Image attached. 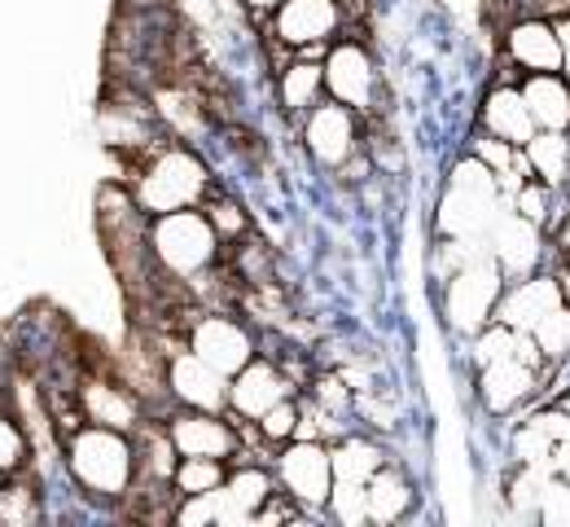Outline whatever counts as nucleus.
<instances>
[{"instance_id": "obj_1", "label": "nucleus", "mask_w": 570, "mask_h": 527, "mask_svg": "<svg viewBox=\"0 0 570 527\" xmlns=\"http://www.w3.org/2000/svg\"><path fill=\"white\" fill-rule=\"evenodd\" d=\"M67 466L75 484L92 497H124L137 484V445L128 431H110L97 422H79L67 436Z\"/></svg>"}, {"instance_id": "obj_2", "label": "nucleus", "mask_w": 570, "mask_h": 527, "mask_svg": "<svg viewBox=\"0 0 570 527\" xmlns=\"http://www.w3.org/2000/svg\"><path fill=\"white\" fill-rule=\"evenodd\" d=\"M219 251V233L212 228L207 212L180 207V212H163L149 216V255L167 277H203L215 264Z\"/></svg>"}, {"instance_id": "obj_3", "label": "nucleus", "mask_w": 570, "mask_h": 527, "mask_svg": "<svg viewBox=\"0 0 570 527\" xmlns=\"http://www.w3.org/2000/svg\"><path fill=\"white\" fill-rule=\"evenodd\" d=\"M207 185H212V176H207L203 158L171 146V150H158L141 167V176L132 185V198H137L145 216H163V212L198 207L207 198Z\"/></svg>"}, {"instance_id": "obj_4", "label": "nucleus", "mask_w": 570, "mask_h": 527, "mask_svg": "<svg viewBox=\"0 0 570 527\" xmlns=\"http://www.w3.org/2000/svg\"><path fill=\"white\" fill-rule=\"evenodd\" d=\"M497 216V172L483 158H465L452 172L448 194L439 203V228L452 237H470V233L492 228Z\"/></svg>"}, {"instance_id": "obj_5", "label": "nucleus", "mask_w": 570, "mask_h": 527, "mask_svg": "<svg viewBox=\"0 0 570 527\" xmlns=\"http://www.w3.org/2000/svg\"><path fill=\"white\" fill-rule=\"evenodd\" d=\"M500 286H504V282H500V269L492 255L461 264L456 277L448 282V316H452V325L479 334V330L488 325V316L497 312Z\"/></svg>"}, {"instance_id": "obj_6", "label": "nucleus", "mask_w": 570, "mask_h": 527, "mask_svg": "<svg viewBox=\"0 0 570 527\" xmlns=\"http://www.w3.org/2000/svg\"><path fill=\"white\" fill-rule=\"evenodd\" d=\"M189 352H198L212 370H219L224 378H233L250 357H255V339L246 334V325H237L233 316L212 312V316H198L189 325Z\"/></svg>"}, {"instance_id": "obj_7", "label": "nucleus", "mask_w": 570, "mask_h": 527, "mask_svg": "<svg viewBox=\"0 0 570 527\" xmlns=\"http://www.w3.org/2000/svg\"><path fill=\"white\" fill-rule=\"evenodd\" d=\"M75 400H79L83 422H97V427H110V431H128V436L141 431V396L128 382L83 378L75 387Z\"/></svg>"}, {"instance_id": "obj_8", "label": "nucleus", "mask_w": 570, "mask_h": 527, "mask_svg": "<svg viewBox=\"0 0 570 527\" xmlns=\"http://www.w3.org/2000/svg\"><path fill=\"white\" fill-rule=\"evenodd\" d=\"M343 27L338 0H282L273 9V36L289 49H321Z\"/></svg>"}, {"instance_id": "obj_9", "label": "nucleus", "mask_w": 570, "mask_h": 527, "mask_svg": "<svg viewBox=\"0 0 570 527\" xmlns=\"http://www.w3.org/2000/svg\"><path fill=\"white\" fill-rule=\"evenodd\" d=\"M167 396L180 400L185 409H207L219 413L228 404V378L212 370L198 352H171L167 357Z\"/></svg>"}, {"instance_id": "obj_10", "label": "nucleus", "mask_w": 570, "mask_h": 527, "mask_svg": "<svg viewBox=\"0 0 570 527\" xmlns=\"http://www.w3.org/2000/svg\"><path fill=\"white\" fill-rule=\"evenodd\" d=\"M277 470H282L285 492H289L298 506L316 510V506L330 501L334 466H330V452L321 449L316 440H298V445H289V449L282 452V461H277Z\"/></svg>"}, {"instance_id": "obj_11", "label": "nucleus", "mask_w": 570, "mask_h": 527, "mask_svg": "<svg viewBox=\"0 0 570 527\" xmlns=\"http://www.w3.org/2000/svg\"><path fill=\"white\" fill-rule=\"evenodd\" d=\"M303 141H307V150L316 154L321 167H343L356 154V115H352V106H343V101L312 106Z\"/></svg>"}, {"instance_id": "obj_12", "label": "nucleus", "mask_w": 570, "mask_h": 527, "mask_svg": "<svg viewBox=\"0 0 570 527\" xmlns=\"http://www.w3.org/2000/svg\"><path fill=\"white\" fill-rule=\"evenodd\" d=\"M167 436L180 457H228L237 452V431L207 409H189V413H176L167 422Z\"/></svg>"}, {"instance_id": "obj_13", "label": "nucleus", "mask_w": 570, "mask_h": 527, "mask_svg": "<svg viewBox=\"0 0 570 527\" xmlns=\"http://www.w3.org/2000/svg\"><path fill=\"white\" fill-rule=\"evenodd\" d=\"M492 260L500 273L509 277H527L540 260V228L527 221L522 212H504L492 221Z\"/></svg>"}, {"instance_id": "obj_14", "label": "nucleus", "mask_w": 570, "mask_h": 527, "mask_svg": "<svg viewBox=\"0 0 570 527\" xmlns=\"http://www.w3.org/2000/svg\"><path fill=\"white\" fill-rule=\"evenodd\" d=\"M562 303V286L558 282H549V277H522L513 291H500L497 300V316L500 325H509V330H535V321L540 316H549L553 308Z\"/></svg>"}, {"instance_id": "obj_15", "label": "nucleus", "mask_w": 570, "mask_h": 527, "mask_svg": "<svg viewBox=\"0 0 570 527\" xmlns=\"http://www.w3.org/2000/svg\"><path fill=\"white\" fill-rule=\"evenodd\" d=\"M277 400H285V378L277 374L273 361H255L250 357L237 374L228 378V409H237L242 418H259Z\"/></svg>"}, {"instance_id": "obj_16", "label": "nucleus", "mask_w": 570, "mask_h": 527, "mask_svg": "<svg viewBox=\"0 0 570 527\" xmlns=\"http://www.w3.org/2000/svg\"><path fill=\"white\" fill-rule=\"evenodd\" d=\"M325 88L334 101L352 106V110H364L368 97H373V62L360 45H338L325 62Z\"/></svg>"}, {"instance_id": "obj_17", "label": "nucleus", "mask_w": 570, "mask_h": 527, "mask_svg": "<svg viewBox=\"0 0 570 527\" xmlns=\"http://www.w3.org/2000/svg\"><path fill=\"white\" fill-rule=\"evenodd\" d=\"M522 101L544 133H567L570 128V84L558 71H531L522 84Z\"/></svg>"}, {"instance_id": "obj_18", "label": "nucleus", "mask_w": 570, "mask_h": 527, "mask_svg": "<svg viewBox=\"0 0 570 527\" xmlns=\"http://www.w3.org/2000/svg\"><path fill=\"white\" fill-rule=\"evenodd\" d=\"M509 58L527 71H562V45L553 22L544 18H527L509 31Z\"/></svg>"}, {"instance_id": "obj_19", "label": "nucleus", "mask_w": 570, "mask_h": 527, "mask_svg": "<svg viewBox=\"0 0 570 527\" xmlns=\"http://www.w3.org/2000/svg\"><path fill=\"white\" fill-rule=\"evenodd\" d=\"M483 128L509 146H527L535 137V119L522 101V88H492V97L483 101Z\"/></svg>"}, {"instance_id": "obj_20", "label": "nucleus", "mask_w": 570, "mask_h": 527, "mask_svg": "<svg viewBox=\"0 0 570 527\" xmlns=\"http://www.w3.org/2000/svg\"><path fill=\"white\" fill-rule=\"evenodd\" d=\"M531 387H535V370H531L527 361H518V357L492 361V365L483 370V400H488L492 413H504V409H513L518 400H527Z\"/></svg>"}, {"instance_id": "obj_21", "label": "nucleus", "mask_w": 570, "mask_h": 527, "mask_svg": "<svg viewBox=\"0 0 570 527\" xmlns=\"http://www.w3.org/2000/svg\"><path fill=\"white\" fill-rule=\"evenodd\" d=\"M364 497H368V519H373V524H395V519L409 510V501H413L409 479L395 475V470H377V475L364 484Z\"/></svg>"}, {"instance_id": "obj_22", "label": "nucleus", "mask_w": 570, "mask_h": 527, "mask_svg": "<svg viewBox=\"0 0 570 527\" xmlns=\"http://www.w3.org/2000/svg\"><path fill=\"white\" fill-rule=\"evenodd\" d=\"M325 92V67L316 62H294L282 71V101L289 110H312Z\"/></svg>"}, {"instance_id": "obj_23", "label": "nucleus", "mask_w": 570, "mask_h": 527, "mask_svg": "<svg viewBox=\"0 0 570 527\" xmlns=\"http://www.w3.org/2000/svg\"><path fill=\"white\" fill-rule=\"evenodd\" d=\"M330 466H334V479H343V484H368L382 470V452L364 440H347L330 452Z\"/></svg>"}, {"instance_id": "obj_24", "label": "nucleus", "mask_w": 570, "mask_h": 527, "mask_svg": "<svg viewBox=\"0 0 570 527\" xmlns=\"http://www.w3.org/2000/svg\"><path fill=\"white\" fill-rule=\"evenodd\" d=\"M527 158H531V167H535L544 180H562L570 167L567 133H544V128H535V137L527 141Z\"/></svg>"}, {"instance_id": "obj_25", "label": "nucleus", "mask_w": 570, "mask_h": 527, "mask_svg": "<svg viewBox=\"0 0 570 527\" xmlns=\"http://www.w3.org/2000/svg\"><path fill=\"white\" fill-rule=\"evenodd\" d=\"M224 492L233 497V506H237L242 515H255V510L268 506V497H273V479H268L259 466H246V470H233V475L224 479Z\"/></svg>"}, {"instance_id": "obj_26", "label": "nucleus", "mask_w": 570, "mask_h": 527, "mask_svg": "<svg viewBox=\"0 0 570 527\" xmlns=\"http://www.w3.org/2000/svg\"><path fill=\"white\" fill-rule=\"evenodd\" d=\"M219 484H224V461H219V457H180L176 470H171V488H176L180 497H189V492H212Z\"/></svg>"}, {"instance_id": "obj_27", "label": "nucleus", "mask_w": 570, "mask_h": 527, "mask_svg": "<svg viewBox=\"0 0 570 527\" xmlns=\"http://www.w3.org/2000/svg\"><path fill=\"white\" fill-rule=\"evenodd\" d=\"M40 519V497L27 479L0 484V524L4 527H31Z\"/></svg>"}, {"instance_id": "obj_28", "label": "nucleus", "mask_w": 570, "mask_h": 527, "mask_svg": "<svg viewBox=\"0 0 570 527\" xmlns=\"http://www.w3.org/2000/svg\"><path fill=\"white\" fill-rule=\"evenodd\" d=\"M531 339H535L540 357L562 361V357L570 352V308L558 303L549 316H540V321H535V330H531Z\"/></svg>"}, {"instance_id": "obj_29", "label": "nucleus", "mask_w": 570, "mask_h": 527, "mask_svg": "<svg viewBox=\"0 0 570 527\" xmlns=\"http://www.w3.org/2000/svg\"><path fill=\"white\" fill-rule=\"evenodd\" d=\"M31 457V436L27 427L13 418V413H0V470L4 475H18Z\"/></svg>"}, {"instance_id": "obj_30", "label": "nucleus", "mask_w": 570, "mask_h": 527, "mask_svg": "<svg viewBox=\"0 0 570 527\" xmlns=\"http://www.w3.org/2000/svg\"><path fill=\"white\" fill-rule=\"evenodd\" d=\"M330 510H334L338 524H347V527L368 524V497H364V484H343V479H334V488H330Z\"/></svg>"}, {"instance_id": "obj_31", "label": "nucleus", "mask_w": 570, "mask_h": 527, "mask_svg": "<svg viewBox=\"0 0 570 527\" xmlns=\"http://www.w3.org/2000/svg\"><path fill=\"white\" fill-rule=\"evenodd\" d=\"M513 452H518V461H522V466H553V461H549V457H553V440H549L540 427H531V422L518 431Z\"/></svg>"}, {"instance_id": "obj_32", "label": "nucleus", "mask_w": 570, "mask_h": 527, "mask_svg": "<svg viewBox=\"0 0 570 527\" xmlns=\"http://www.w3.org/2000/svg\"><path fill=\"white\" fill-rule=\"evenodd\" d=\"M518 352V330H509V325H492V330H483L479 334V361L483 365H492V361H504V357H513Z\"/></svg>"}, {"instance_id": "obj_33", "label": "nucleus", "mask_w": 570, "mask_h": 527, "mask_svg": "<svg viewBox=\"0 0 570 527\" xmlns=\"http://www.w3.org/2000/svg\"><path fill=\"white\" fill-rule=\"evenodd\" d=\"M540 519L549 527H570V484H544V497H540Z\"/></svg>"}, {"instance_id": "obj_34", "label": "nucleus", "mask_w": 570, "mask_h": 527, "mask_svg": "<svg viewBox=\"0 0 570 527\" xmlns=\"http://www.w3.org/2000/svg\"><path fill=\"white\" fill-rule=\"evenodd\" d=\"M255 422H259V431H264L268 440H289V436L298 431V409H294L289 400H277V404H273L268 413H259Z\"/></svg>"}, {"instance_id": "obj_35", "label": "nucleus", "mask_w": 570, "mask_h": 527, "mask_svg": "<svg viewBox=\"0 0 570 527\" xmlns=\"http://www.w3.org/2000/svg\"><path fill=\"white\" fill-rule=\"evenodd\" d=\"M171 519H176L180 527H207V524H215L212 492H189V497H180V506L171 510Z\"/></svg>"}, {"instance_id": "obj_36", "label": "nucleus", "mask_w": 570, "mask_h": 527, "mask_svg": "<svg viewBox=\"0 0 570 527\" xmlns=\"http://www.w3.org/2000/svg\"><path fill=\"white\" fill-rule=\"evenodd\" d=\"M207 221H212V228L219 237H237V233L246 228V216H242L233 203H212V207H207Z\"/></svg>"}, {"instance_id": "obj_37", "label": "nucleus", "mask_w": 570, "mask_h": 527, "mask_svg": "<svg viewBox=\"0 0 570 527\" xmlns=\"http://www.w3.org/2000/svg\"><path fill=\"white\" fill-rule=\"evenodd\" d=\"M531 427H540L553 445H570V413L567 409H544V413H535V418H531Z\"/></svg>"}, {"instance_id": "obj_38", "label": "nucleus", "mask_w": 570, "mask_h": 527, "mask_svg": "<svg viewBox=\"0 0 570 527\" xmlns=\"http://www.w3.org/2000/svg\"><path fill=\"white\" fill-rule=\"evenodd\" d=\"M544 207H549L544 189H535V185H522V189H518V212H522L527 221H544Z\"/></svg>"}, {"instance_id": "obj_39", "label": "nucleus", "mask_w": 570, "mask_h": 527, "mask_svg": "<svg viewBox=\"0 0 570 527\" xmlns=\"http://www.w3.org/2000/svg\"><path fill=\"white\" fill-rule=\"evenodd\" d=\"M479 154H483V158H488L497 172H504V167L513 163V146H509V141H500V137H492V133L479 141Z\"/></svg>"}, {"instance_id": "obj_40", "label": "nucleus", "mask_w": 570, "mask_h": 527, "mask_svg": "<svg viewBox=\"0 0 570 527\" xmlns=\"http://www.w3.org/2000/svg\"><path fill=\"white\" fill-rule=\"evenodd\" d=\"M553 31H558V45H562V76L570 79V13L553 22Z\"/></svg>"}, {"instance_id": "obj_41", "label": "nucleus", "mask_w": 570, "mask_h": 527, "mask_svg": "<svg viewBox=\"0 0 570 527\" xmlns=\"http://www.w3.org/2000/svg\"><path fill=\"white\" fill-rule=\"evenodd\" d=\"M553 470L570 484V445H553Z\"/></svg>"}, {"instance_id": "obj_42", "label": "nucleus", "mask_w": 570, "mask_h": 527, "mask_svg": "<svg viewBox=\"0 0 570 527\" xmlns=\"http://www.w3.org/2000/svg\"><path fill=\"white\" fill-rule=\"evenodd\" d=\"M242 4H246L250 13H273V9L282 4V0H242Z\"/></svg>"}, {"instance_id": "obj_43", "label": "nucleus", "mask_w": 570, "mask_h": 527, "mask_svg": "<svg viewBox=\"0 0 570 527\" xmlns=\"http://www.w3.org/2000/svg\"><path fill=\"white\" fill-rule=\"evenodd\" d=\"M562 246L570 251V221H567V228H562Z\"/></svg>"}, {"instance_id": "obj_44", "label": "nucleus", "mask_w": 570, "mask_h": 527, "mask_svg": "<svg viewBox=\"0 0 570 527\" xmlns=\"http://www.w3.org/2000/svg\"><path fill=\"white\" fill-rule=\"evenodd\" d=\"M562 409H567V413H570V396H567V400H562Z\"/></svg>"}, {"instance_id": "obj_45", "label": "nucleus", "mask_w": 570, "mask_h": 527, "mask_svg": "<svg viewBox=\"0 0 570 527\" xmlns=\"http://www.w3.org/2000/svg\"><path fill=\"white\" fill-rule=\"evenodd\" d=\"M0 484H4V470H0Z\"/></svg>"}]
</instances>
